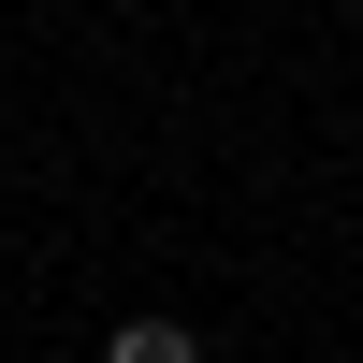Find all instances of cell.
<instances>
[{
	"mask_svg": "<svg viewBox=\"0 0 363 363\" xmlns=\"http://www.w3.org/2000/svg\"><path fill=\"white\" fill-rule=\"evenodd\" d=\"M102 363H203V335H189V320H116Z\"/></svg>",
	"mask_w": 363,
	"mask_h": 363,
	"instance_id": "cell-1",
	"label": "cell"
}]
</instances>
